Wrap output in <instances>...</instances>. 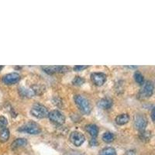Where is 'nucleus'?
<instances>
[{
  "label": "nucleus",
  "mask_w": 155,
  "mask_h": 155,
  "mask_svg": "<svg viewBox=\"0 0 155 155\" xmlns=\"http://www.w3.org/2000/svg\"><path fill=\"white\" fill-rule=\"evenodd\" d=\"M74 102L78 107V109L85 114H89L91 113L92 108L90 106V103L85 97L81 95H76L74 97Z\"/></svg>",
  "instance_id": "nucleus-1"
},
{
  "label": "nucleus",
  "mask_w": 155,
  "mask_h": 155,
  "mask_svg": "<svg viewBox=\"0 0 155 155\" xmlns=\"http://www.w3.org/2000/svg\"><path fill=\"white\" fill-rule=\"evenodd\" d=\"M153 90H154V86L153 83L150 81H147L146 82L143 83V86L140 90L138 97L141 99L150 98L153 95Z\"/></svg>",
  "instance_id": "nucleus-2"
},
{
  "label": "nucleus",
  "mask_w": 155,
  "mask_h": 155,
  "mask_svg": "<svg viewBox=\"0 0 155 155\" xmlns=\"http://www.w3.org/2000/svg\"><path fill=\"white\" fill-rule=\"evenodd\" d=\"M18 130L20 131V132H24L29 134L36 135V134H41V129L40 126L34 122H29L27 124L22 126L21 127H19Z\"/></svg>",
  "instance_id": "nucleus-3"
},
{
  "label": "nucleus",
  "mask_w": 155,
  "mask_h": 155,
  "mask_svg": "<svg viewBox=\"0 0 155 155\" xmlns=\"http://www.w3.org/2000/svg\"><path fill=\"white\" fill-rule=\"evenodd\" d=\"M30 113L33 116L37 119H43L48 117L49 115L48 109L43 105L37 104L34 105L30 110Z\"/></svg>",
  "instance_id": "nucleus-4"
},
{
  "label": "nucleus",
  "mask_w": 155,
  "mask_h": 155,
  "mask_svg": "<svg viewBox=\"0 0 155 155\" xmlns=\"http://www.w3.org/2000/svg\"><path fill=\"white\" fill-rule=\"evenodd\" d=\"M147 126V119L143 115L137 114L134 118V127L140 132L144 131Z\"/></svg>",
  "instance_id": "nucleus-5"
},
{
  "label": "nucleus",
  "mask_w": 155,
  "mask_h": 155,
  "mask_svg": "<svg viewBox=\"0 0 155 155\" xmlns=\"http://www.w3.org/2000/svg\"><path fill=\"white\" fill-rule=\"evenodd\" d=\"M44 71L49 74H57V73H66L71 70V68L68 66H46V67H42Z\"/></svg>",
  "instance_id": "nucleus-6"
},
{
  "label": "nucleus",
  "mask_w": 155,
  "mask_h": 155,
  "mask_svg": "<svg viewBox=\"0 0 155 155\" xmlns=\"http://www.w3.org/2000/svg\"><path fill=\"white\" fill-rule=\"evenodd\" d=\"M48 117L52 123L58 124V125H62L65 122L64 116L58 110H52L51 112H50Z\"/></svg>",
  "instance_id": "nucleus-7"
},
{
  "label": "nucleus",
  "mask_w": 155,
  "mask_h": 155,
  "mask_svg": "<svg viewBox=\"0 0 155 155\" xmlns=\"http://www.w3.org/2000/svg\"><path fill=\"white\" fill-rule=\"evenodd\" d=\"M69 139H70L71 142L76 147L81 146L85 140V136L80 132H78V131H73L70 134Z\"/></svg>",
  "instance_id": "nucleus-8"
},
{
  "label": "nucleus",
  "mask_w": 155,
  "mask_h": 155,
  "mask_svg": "<svg viewBox=\"0 0 155 155\" xmlns=\"http://www.w3.org/2000/svg\"><path fill=\"white\" fill-rule=\"evenodd\" d=\"M107 79V76L102 72H95L91 74V80L94 85L97 86H102Z\"/></svg>",
  "instance_id": "nucleus-9"
},
{
  "label": "nucleus",
  "mask_w": 155,
  "mask_h": 155,
  "mask_svg": "<svg viewBox=\"0 0 155 155\" xmlns=\"http://www.w3.org/2000/svg\"><path fill=\"white\" fill-rule=\"evenodd\" d=\"M20 78H21V77L18 73L13 72L4 75L2 77V81L5 85H13V84L19 82Z\"/></svg>",
  "instance_id": "nucleus-10"
},
{
  "label": "nucleus",
  "mask_w": 155,
  "mask_h": 155,
  "mask_svg": "<svg viewBox=\"0 0 155 155\" xmlns=\"http://www.w3.org/2000/svg\"><path fill=\"white\" fill-rule=\"evenodd\" d=\"M97 106L99 108L103 109H108L109 108H111L113 106V100L109 98H105V99H102L97 102Z\"/></svg>",
  "instance_id": "nucleus-11"
},
{
  "label": "nucleus",
  "mask_w": 155,
  "mask_h": 155,
  "mask_svg": "<svg viewBox=\"0 0 155 155\" xmlns=\"http://www.w3.org/2000/svg\"><path fill=\"white\" fill-rule=\"evenodd\" d=\"M115 121H116L117 125H125V124H127L130 121V116L127 114V113H123V114L118 115L116 117Z\"/></svg>",
  "instance_id": "nucleus-12"
},
{
  "label": "nucleus",
  "mask_w": 155,
  "mask_h": 155,
  "mask_svg": "<svg viewBox=\"0 0 155 155\" xmlns=\"http://www.w3.org/2000/svg\"><path fill=\"white\" fill-rule=\"evenodd\" d=\"M85 129L92 138H95L99 134V128L95 124H88L85 127Z\"/></svg>",
  "instance_id": "nucleus-13"
},
{
  "label": "nucleus",
  "mask_w": 155,
  "mask_h": 155,
  "mask_svg": "<svg viewBox=\"0 0 155 155\" xmlns=\"http://www.w3.org/2000/svg\"><path fill=\"white\" fill-rule=\"evenodd\" d=\"M27 144V140L25 138H17L11 144L12 149H17L21 147H24Z\"/></svg>",
  "instance_id": "nucleus-14"
},
{
  "label": "nucleus",
  "mask_w": 155,
  "mask_h": 155,
  "mask_svg": "<svg viewBox=\"0 0 155 155\" xmlns=\"http://www.w3.org/2000/svg\"><path fill=\"white\" fill-rule=\"evenodd\" d=\"M19 95L23 97H27V98H31L35 95V92L34 89H30V88H26L21 87L19 88Z\"/></svg>",
  "instance_id": "nucleus-15"
},
{
  "label": "nucleus",
  "mask_w": 155,
  "mask_h": 155,
  "mask_svg": "<svg viewBox=\"0 0 155 155\" xmlns=\"http://www.w3.org/2000/svg\"><path fill=\"white\" fill-rule=\"evenodd\" d=\"M9 138V130L7 128L3 129L0 132V142H6Z\"/></svg>",
  "instance_id": "nucleus-16"
},
{
  "label": "nucleus",
  "mask_w": 155,
  "mask_h": 155,
  "mask_svg": "<svg viewBox=\"0 0 155 155\" xmlns=\"http://www.w3.org/2000/svg\"><path fill=\"white\" fill-rule=\"evenodd\" d=\"M151 138V133L150 131H142L140 134V139L143 142H148Z\"/></svg>",
  "instance_id": "nucleus-17"
},
{
  "label": "nucleus",
  "mask_w": 155,
  "mask_h": 155,
  "mask_svg": "<svg viewBox=\"0 0 155 155\" xmlns=\"http://www.w3.org/2000/svg\"><path fill=\"white\" fill-rule=\"evenodd\" d=\"M99 155H116V151L113 147H106L100 150Z\"/></svg>",
  "instance_id": "nucleus-18"
},
{
  "label": "nucleus",
  "mask_w": 155,
  "mask_h": 155,
  "mask_svg": "<svg viewBox=\"0 0 155 155\" xmlns=\"http://www.w3.org/2000/svg\"><path fill=\"white\" fill-rule=\"evenodd\" d=\"M102 140L106 143H111L114 140V135L111 132H106L102 135Z\"/></svg>",
  "instance_id": "nucleus-19"
},
{
  "label": "nucleus",
  "mask_w": 155,
  "mask_h": 155,
  "mask_svg": "<svg viewBox=\"0 0 155 155\" xmlns=\"http://www.w3.org/2000/svg\"><path fill=\"white\" fill-rule=\"evenodd\" d=\"M134 79L139 84V85H143V83H144V78H143V74H141L140 71H136L134 73Z\"/></svg>",
  "instance_id": "nucleus-20"
},
{
  "label": "nucleus",
  "mask_w": 155,
  "mask_h": 155,
  "mask_svg": "<svg viewBox=\"0 0 155 155\" xmlns=\"http://www.w3.org/2000/svg\"><path fill=\"white\" fill-rule=\"evenodd\" d=\"M85 82V78L82 77H80V76H75L72 81V84L74 85H76V86H80V85H83Z\"/></svg>",
  "instance_id": "nucleus-21"
},
{
  "label": "nucleus",
  "mask_w": 155,
  "mask_h": 155,
  "mask_svg": "<svg viewBox=\"0 0 155 155\" xmlns=\"http://www.w3.org/2000/svg\"><path fill=\"white\" fill-rule=\"evenodd\" d=\"M8 125L7 119L4 116H0V130H3L6 128Z\"/></svg>",
  "instance_id": "nucleus-22"
},
{
  "label": "nucleus",
  "mask_w": 155,
  "mask_h": 155,
  "mask_svg": "<svg viewBox=\"0 0 155 155\" xmlns=\"http://www.w3.org/2000/svg\"><path fill=\"white\" fill-rule=\"evenodd\" d=\"M88 65H76L73 68L74 71H81L85 70V69L88 68Z\"/></svg>",
  "instance_id": "nucleus-23"
},
{
  "label": "nucleus",
  "mask_w": 155,
  "mask_h": 155,
  "mask_svg": "<svg viewBox=\"0 0 155 155\" xmlns=\"http://www.w3.org/2000/svg\"><path fill=\"white\" fill-rule=\"evenodd\" d=\"M90 145L91 146H97L98 145V142H97V140L95 138H92L91 140H90Z\"/></svg>",
  "instance_id": "nucleus-24"
},
{
  "label": "nucleus",
  "mask_w": 155,
  "mask_h": 155,
  "mask_svg": "<svg viewBox=\"0 0 155 155\" xmlns=\"http://www.w3.org/2000/svg\"><path fill=\"white\" fill-rule=\"evenodd\" d=\"M151 119L153 120V122L155 124V106L152 109L151 111Z\"/></svg>",
  "instance_id": "nucleus-25"
},
{
  "label": "nucleus",
  "mask_w": 155,
  "mask_h": 155,
  "mask_svg": "<svg viewBox=\"0 0 155 155\" xmlns=\"http://www.w3.org/2000/svg\"><path fill=\"white\" fill-rule=\"evenodd\" d=\"M125 155H136V151L134 150H130L126 152Z\"/></svg>",
  "instance_id": "nucleus-26"
},
{
  "label": "nucleus",
  "mask_w": 155,
  "mask_h": 155,
  "mask_svg": "<svg viewBox=\"0 0 155 155\" xmlns=\"http://www.w3.org/2000/svg\"><path fill=\"white\" fill-rule=\"evenodd\" d=\"M127 68H137V66H129V67H127Z\"/></svg>",
  "instance_id": "nucleus-27"
},
{
  "label": "nucleus",
  "mask_w": 155,
  "mask_h": 155,
  "mask_svg": "<svg viewBox=\"0 0 155 155\" xmlns=\"http://www.w3.org/2000/svg\"><path fill=\"white\" fill-rule=\"evenodd\" d=\"M3 68V66H2V65H0V71L2 70V69Z\"/></svg>",
  "instance_id": "nucleus-28"
},
{
  "label": "nucleus",
  "mask_w": 155,
  "mask_h": 155,
  "mask_svg": "<svg viewBox=\"0 0 155 155\" xmlns=\"http://www.w3.org/2000/svg\"><path fill=\"white\" fill-rule=\"evenodd\" d=\"M73 155H81V154H78V153H76V154H73Z\"/></svg>",
  "instance_id": "nucleus-29"
}]
</instances>
